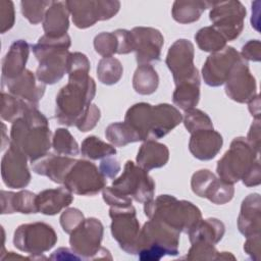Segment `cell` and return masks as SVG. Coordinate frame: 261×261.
<instances>
[{
	"mask_svg": "<svg viewBox=\"0 0 261 261\" xmlns=\"http://www.w3.org/2000/svg\"><path fill=\"white\" fill-rule=\"evenodd\" d=\"M243 59L259 62L261 60V43L259 40H250L243 47L241 51Z\"/></svg>",
	"mask_w": 261,
	"mask_h": 261,
	"instance_id": "51",
	"label": "cell"
},
{
	"mask_svg": "<svg viewBox=\"0 0 261 261\" xmlns=\"http://www.w3.org/2000/svg\"><path fill=\"white\" fill-rule=\"evenodd\" d=\"M2 87H6L8 93L16 96L35 107L44 96L46 85L40 82L37 76L29 69L13 80L2 81Z\"/></svg>",
	"mask_w": 261,
	"mask_h": 261,
	"instance_id": "20",
	"label": "cell"
},
{
	"mask_svg": "<svg viewBox=\"0 0 261 261\" xmlns=\"http://www.w3.org/2000/svg\"><path fill=\"white\" fill-rule=\"evenodd\" d=\"M28 157L19 150L9 145L1 161V175L3 182L11 189L25 188L31 181L28 167Z\"/></svg>",
	"mask_w": 261,
	"mask_h": 261,
	"instance_id": "18",
	"label": "cell"
},
{
	"mask_svg": "<svg viewBox=\"0 0 261 261\" xmlns=\"http://www.w3.org/2000/svg\"><path fill=\"white\" fill-rule=\"evenodd\" d=\"M134 51L139 65L149 64L153 61H158L161 55V49L164 43V38L160 31L154 28L137 27L132 31Z\"/></svg>",
	"mask_w": 261,
	"mask_h": 261,
	"instance_id": "17",
	"label": "cell"
},
{
	"mask_svg": "<svg viewBox=\"0 0 261 261\" xmlns=\"http://www.w3.org/2000/svg\"><path fill=\"white\" fill-rule=\"evenodd\" d=\"M182 122L190 134L201 129L213 128V123L209 115L197 108L185 111L182 116Z\"/></svg>",
	"mask_w": 261,
	"mask_h": 261,
	"instance_id": "41",
	"label": "cell"
},
{
	"mask_svg": "<svg viewBox=\"0 0 261 261\" xmlns=\"http://www.w3.org/2000/svg\"><path fill=\"white\" fill-rule=\"evenodd\" d=\"M14 20L15 14L12 1H0V32L4 34L9 31L13 27Z\"/></svg>",
	"mask_w": 261,
	"mask_h": 261,
	"instance_id": "49",
	"label": "cell"
},
{
	"mask_svg": "<svg viewBox=\"0 0 261 261\" xmlns=\"http://www.w3.org/2000/svg\"><path fill=\"white\" fill-rule=\"evenodd\" d=\"M96 95V84L90 75L69 76L56 96L55 118L58 123L75 125Z\"/></svg>",
	"mask_w": 261,
	"mask_h": 261,
	"instance_id": "2",
	"label": "cell"
},
{
	"mask_svg": "<svg viewBox=\"0 0 261 261\" xmlns=\"http://www.w3.org/2000/svg\"><path fill=\"white\" fill-rule=\"evenodd\" d=\"M261 200L257 193L248 195L242 202L238 217V228L247 237L260 233L261 228Z\"/></svg>",
	"mask_w": 261,
	"mask_h": 261,
	"instance_id": "23",
	"label": "cell"
},
{
	"mask_svg": "<svg viewBox=\"0 0 261 261\" xmlns=\"http://www.w3.org/2000/svg\"><path fill=\"white\" fill-rule=\"evenodd\" d=\"M192 246L190 250L188 251V254L184 257L188 260H204V261H211V260H217L219 252L215 249L214 245L198 241L191 243Z\"/></svg>",
	"mask_w": 261,
	"mask_h": 261,
	"instance_id": "44",
	"label": "cell"
},
{
	"mask_svg": "<svg viewBox=\"0 0 261 261\" xmlns=\"http://www.w3.org/2000/svg\"><path fill=\"white\" fill-rule=\"evenodd\" d=\"M113 189L139 203H147L153 199L155 182L148 171L127 160L122 173L112 181Z\"/></svg>",
	"mask_w": 261,
	"mask_h": 261,
	"instance_id": "8",
	"label": "cell"
},
{
	"mask_svg": "<svg viewBox=\"0 0 261 261\" xmlns=\"http://www.w3.org/2000/svg\"><path fill=\"white\" fill-rule=\"evenodd\" d=\"M225 226L217 218L201 219L189 232L191 243L203 241L212 245L217 244L224 236Z\"/></svg>",
	"mask_w": 261,
	"mask_h": 261,
	"instance_id": "31",
	"label": "cell"
},
{
	"mask_svg": "<svg viewBox=\"0 0 261 261\" xmlns=\"http://www.w3.org/2000/svg\"><path fill=\"white\" fill-rule=\"evenodd\" d=\"M224 84L226 95L238 103H248L257 95L256 80L242 57L231 67Z\"/></svg>",
	"mask_w": 261,
	"mask_h": 261,
	"instance_id": "15",
	"label": "cell"
},
{
	"mask_svg": "<svg viewBox=\"0 0 261 261\" xmlns=\"http://www.w3.org/2000/svg\"><path fill=\"white\" fill-rule=\"evenodd\" d=\"M245 252L253 260H260V233L247 237L244 244Z\"/></svg>",
	"mask_w": 261,
	"mask_h": 261,
	"instance_id": "54",
	"label": "cell"
},
{
	"mask_svg": "<svg viewBox=\"0 0 261 261\" xmlns=\"http://www.w3.org/2000/svg\"><path fill=\"white\" fill-rule=\"evenodd\" d=\"M222 136L214 128L201 129L191 134L189 150L195 158L206 161L213 159L222 148Z\"/></svg>",
	"mask_w": 261,
	"mask_h": 261,
	"instance_id": "21",
	"label": "cell"
},
{
	"mask_svg": "<svg viewBox=\"0 0 261 261\" xmlns=\"http://www.w3.org/2000/svg\"><path fill=\"white\" fill-rule=\"evenodd\" d=\"M68 16L69 10L66 2L52 1V4L47 9L43 20L45 35L51 38H60L66 35L69 27Z\"/></svg>",
	"mask_w": 261,
	"mask_h": 261,
	"instance_id": "27",
	"label": "cell"
},
{
	"mask_svg": "<svg viewBox=\"0 0 261 261\" xmlns=\"http://www.w3.org/2000/svg\"><path fill=\"white\" fill-rule=\"evenodd\" d=\"M152 106L145 102L137 103L130 106L125 113L124 122L137 133L140 141L150 140Z\"/></svg>",
	"mask_w": 261,
	"mask_h": 261,
	"instance_id": "30",
	"label": "cell"
},
{
	"mask_svg": "<svg viewBox=\"0 0 261 261\" xmlns=\"http://www.w3.org/2000/svg\"><path fill=\"white\" fill-rule=\"evenodd\" d=\"M229 259L234 260L236 257L229 252H219L217 260H229Z\"/></svg>",
	"mask_w": 261,
	"mask_h": 261,
	"instance_id": "59",
	"label": "cell"
},
{
	"mask_svg": "<svg viewBox=\"0 0 261 261\" xmlns=\"http://www.w3.org/2000/svg\"><path fill=\"white\" fill-rule=\"evenodd\" d=\"M249 110L255 119H260V98L257 94L251 101L248 102Z\"/></svg>",
	"mask_w": 261,
	"mask_h": 261,
	"instance_id": "58",
	"label": "cell"
},
{
	"mask_svg": "<svg viewBox=\"0 0 261 261\" xmlns=\"http://www.w3.org/2000/svg\"><path fill=\"white\" fill-rule=\"evenodd\" d=\"M145 215L179 232L188 233L201 219V210L192 202L177 200L171 195H160L144 204Z\"/></svg>",
	"mask_w": 261,
	"mask_h": 261,
	"instance_id": "3",
	"label": "cell"
},
{
	"mask_svg": "<svg viewBox=\"0 0 261 261\" xmlns=\"http://www.w3.org/2000/svg\"><path fill=\"white\" fill-rule=\"evenodd\" d=\"M109 216L112 219L110 229L113 239L125 253H138V241L141 231L136 209L133 205L125 207H110Z\"/></svg>",
	"mask_w": 261,
	"mask_h": 261,
	"instance_id": "9",
	"label": "cell"
},
{
	"mask_svg": "<svg viewBox=\"0 0 261 261\" xmlns=\"http://www.w3.org/2000/svg\"><path fill=\"white\" fill-rule=\"evenodd\" d=\"M81 153L84 157L98 160L115 155L116 149L113 145L108 144L95 136H90L82 142Z\"/></svg>",
	"mask_w": 261,
	"mask_h": 261,
	"instance_id": "38",
	"label": "cell"
},
{
	"mask_svg": "<svg viewBox=\"0 0 261 261\" xmlns=\"http://www.w3.org/2000/svg\"><path fill=\"white\" fill-rule=\"evenodd\" d=\"M63 185L72 194L95 196L106 187V177L94 163L76 160L67 172Z\"/></svg>",
	"mask_w": 261,
	"mask_h": 261,
	"instance_id": "10",
	"label": "cell"
},
{
	"mask_svg": "<svg viewBox=\"0 0 261 261\" xmlns=\"http://www.w3.org/2000/svg\"><path fill=\"white\" fill-rule=\"evenodd\" d=\"M73 201L72 193L65 187L48 189L37 195L38 212L45 215H55L68 207Z\"/></svg>",
	"mask_w": 261,
	"mask_h": 261,
	"instance_id": "26",
	"label": "cell"
},
{
	"mask_svg": "<svg viewBox=\"0 0 261 261\" xmlns=\"http://www.w3.org/2000/svg\"><path fill=\"white\" fill-rule=\"evenodd\" d=\"M75 161V159L67 156L47 154L32 163V167L37 174L47 176L53 182L63 184L67 172Z\"/></svg>",
	"mask_w": 261,
	"mask_h": 261,
	"instance_id": "24",
	"label": "cell"
},
{
	"mask_svg": "<svg viewBox=\"0 0 261 261\" xmlns=\"http://www.w3.org/2000/svg\"><path fill=\"white\" fill-rule=\"evenodd\" d=\"M99 170L106 178H115L120 171V164L115 158H110L109 156L101 161Z\"/></svg>",
	"mask_w": 261,
	"mask_h": 261,
	"instance_id": "53",
	"label": "cell"
},
{
	"mask_svg": "<svg viewBox=\"0 0 261 261\" xmlns=\"http://www.w3.org/2000/svg\"><path fill=\"white\" fill-rule=\"evenodd\" d=\"M104 227L102 222L90 217L84 221L70 233L69 244L71 250L79 255L82 260L112 259L110 252L101 247Z\"/></svg>",
	"mask_w": 261,
	"mask_h": 261,
	"instance_id": "6",
	"label": "cell"
},
{
	"mask_svg": "<svg viewBox=\"0 0 261 261\" xmlns=\"http://www.w3.org/2000/svg\"><path fill=\"white\" fill-rule=\"evenodd\" d=\"M212 4L213 2L209 1H175L172 5L171 15L179 23H192L197 21Z\"/></svg>",
	"mask_w": 261,
	"mask_h": 261,
	"instance_id": "33",
	"label": "cell"
},
{
	"mask_svg": "<svg viewBox=\"0 0 261 261\" xmlns=\"http://www.w3.org/2000/svg\"><path fill=\"white\" fill-rule=\"evenodd\" d=\"M192 191L201 198H206L216 205H222L233 198V185L216 177L208 169H200L192 175Z\"/></svg>",
	"mask_w": 261,
	"mask_h": 261,
	"instance_id": "14",
	"label": "cell"
},
{
	"mask_svg": "<svg viewBox=\"0 0 261 261\" xmlns=\"http://www.w3.org/2000/svg\"><path fill=\"white\" fill-rule=\"evenodd\" d=\"M258 155L245 138L233 139L229 149L217 162L216 171L219 178L231 185L242 180L259 162Z\"/></svg>",
	"mask_w": 261,
	"mask_h": 261,
	"instance_id": "5",
	"label": "cell"
},
{
	"mask_svg": "<svg viewBox=\"0 0 261 261\" xmlns=\"http://www.w3.org/2000/svg\"><path fill=\"white\" fill-rule=\"evenodd\" d=\"M69 54L68 50H55L36 57L39 61L36 70L37 79L45 85H53L59 82L67 73Z\"/></svg>",
	"mask_w": 261,
	"mask_h": 261,
	"instance_id": "19",
	"label": "cell"
},
{
	"mask_svg": "<svg viewBox=\"0 0 261 261\" xmlns=\"http://www.w3.org/2000/svg\"><path fill=\"white\" fill-rule=\"evenodd\" d=\"M52 147L59 155L75 156L80 149L77 142L66 128H57L52 138Z\"/></svg>",
	"mask_w": 261,
	"mask_h": 261,
	"instance_id": "40",
	"label": "cell"
},
{
	"mask_svg": "<svg viewBox=\"0 0 261 261\" xmlns=\"http://www.w3.org/2000/svg\"><path fill=\"white\" fill-rule=\"evenodd\" d=\"M70 45V37L67 34L60 38H51L44 35L39 39L38 43L33 46V52L35 56H38L49 51L68 50Z\"/></svg>",
	"mask_w": 261,
	"mask_h": 261,
	"instance_id": "42",
	"label": "cell"
},
{
	"mask_svg": "<svg viewBox=\"0 0 261 261\" xmlns=\"http://www.w3.org/2000/svg\"><path fill=\"white\" fill-rule=\"evenodd\" d=\"M249 144L259 153L260 151V119H255L252 123L247 139Z\"/></svg>",
	"mask_w": 261,
	"mask_h": 261,
	"instance_id": "55",
	"label": "cell"
},
{
	"mask_svg": "<svg viewBox=\"0 0 261 261\" xmlns=\"http://www.w3.org/2000/svg\"><path fill=\"white\" fill-rule=\"evenodd\" d=\"M182 120V115L174 106L161 103L152 106L151 114V134L150 140L163 138Z\"/></svg>",
	"mask_w": 261,
	"mask_h": 261,
	"instance_id": "22",
	"label": "cell"
},
{
	"mask_svg": "<svg viewBox=\"0 0 261 261\" xmlns=\"http://www.w3.org/2000/svg\"><path fill=\"white\" fill-rule=\"evenodd\" d=\"M169 159V150L166 145L154 140L145 141L137 154V164L149 171L164 166Z\"/></svg>",
	"mask_w": 261,
	"mask_h": 261,
	"instance_id": "28",
	"label": "cell"
},
{
	"mask_svg": "<svg viewBox=\"0 0 261 261\" xmlns=\"http://www.w3.org/2000/svg\"><path fill=\"white\" fill-rule=\"evenodd\" d=\"M38 108L28 103L27 101L13 96L9 93L2 92V108L1 117L8 122H14L18 118L22 117L29 110Z\"/></svg>",
	"mask_w": 261,
	"mask_h": 261,
	"instance_id": "35",
	"label": "cell"
},
{
	"mask_svg": "<svg viewBox=\"0 0 261 261\" xmlns=\"http://www.w3.org/2000/svg\"><path fill=\"white\" fill-rule=\"evenodd\" d=\"M52 1H21V13L33 24H38L44 20L47 9Z\"/></svg>",
	"mask_w": 261,
	"mask_h": 261,
	"instance_id": "43",
	"label": "cell"
},
{
	"mask_svg": "<svg viewBox=\"0 0 261 261\" xmlns=\"http://www.w3.org/2000/svg\"><path fill=\"white\" fill-rule=\"evenodd\" d=\"M105 137L115 147H124L140 141L137 133L124 121L109 124L105 129Z\"/></svg>",
	"mask_w": 261,
	"mask_h": 261,
	"instance_id": "37",
	"label": "cell"
},
{
	"mask_svg": "<svg viewBox=\"0 0 261 261\" xmlns=\"http://www.w3.org/2000/svg\"><path fill=\"white\" fill-rule=\"evenodd\" d=\"M57 243L53 227L45 222L24 223L19 225L13 234V245L21 252L32 255V259L51 250Z\"/></svg>",
	"mask_w": 261,
	"mask_h": 261,
	"instance_id": "7",
	"label": "cell"
},
{
	"mask_svg": "<svg viewBox=\"0 0 261 261\" xmlns=\"http://www.w3.org/2000/svg\"><path fill=\"white\" fill-rule=\"evenodd\" d=\"M73 24L79 29H87L99 20L112 18L120 8L119 1L81 0L65 1Z\"/></svg>",
	"mask_w": 261,
	"mask_h": 261,
	"instance_id": "12",
	"label": "cell"
},
{
	"mask_svg": "<svg viewBox=\"0 0 261 261\" xmlns=\"http://www.w3.org/2000/svg\"><path fill=\"white\" fill-rule=\"evenodd\" d=\"M90 61L88 57L81 52L70 53L67 61V74L69 76L89 75Z\"/></svg>",
	"mask_w": 261,
	"mask_h": 261,
	"instance_id": "46",
	"label": "cell"
},
{
	"mask_svg": "<svg viewBox=\"0 0 261 261\" xmlns=\"http://www.w3.org/2000/svg\"><path fill=\"white\" fill-rule=\"evenodd\" d=\"M243 184L247 187H255L260 185L261 175H260V161L256 163L253 169L242 179Z\"/></svg>",
	"mask_w": 261,
	"mask_h": 261,
	"instance_id": "56",
	"label": "cell"
},
{
	"mask_svg": "<svg viewBox=\"0 0 261 261\" xmlns=\"http://www.w3.org/2000/svg\"><path fill=\"white\" fill-rule=\"evenodd\" d=\"M200 99V77L175 85L172 95L173 103L187 111L197 106Z\"/></svg>",
	"mask_w": 261,
	"mask_h": 261,
	"instance_id": "32",
	"label": "cell"
},
{
	"mask_svg": "<svg viewBox=\"0 0 261 261\" xmlns=\"http://www.w3.org/2000/svg\"><path fill=\"white\" fill-rule=\"evenodd\" d=\"M240 58V53L230 46H225L223 49L211 53L202 67V76L205 84L210 87L223 85L231 67Z\"/></svg>",
	"mask_w": 261,
	"mask_h": 261,
	"instance_id": "16",
	"label": "cell"
},
{
	"mask_svg": "<svg viewBox=\"0 0 261 261\" xmlns=\"http://www.w3.org/2000/svg\"><path fill=\"white\" fill-rule=\"evenodd\" d=\"M30 45L24 40L14 41L2 60V81L13 80L25 70Z\"/></svg>",
	"mask_w": 261,
	"mask_h": 261,
	"instance_id": "25",
	"label": "cell"
},
{
	"mask_svg": "<svg viewBox=\"0 0 261 261\" xmlns=\"http://www.w3.org/2000/svg\"><path fill=\"white\" fill-rule=\"evenodd\" d=\"M85 217L82 211L76 208H67L60 216V224L66 233H71L83 221Z\"/></svg>",
	"mask_w": 261,
	"mask_h": 261,
	"instance_id": "47",
	"label": "cell"
},
{
	"mask_svg": "<svg viewBox=\"0 0 261 261\" xmlns=\"http://www.w3.org/2000/svg\"><path fill=\"white\" fill-rule=\"evenodd\" d=\"M95 51L103 57H111L118 50V42L114 32H102L94 39Z\"/></svg>",
	"mask_w": 261,
	"mask_h": 261,
	"instance_id": "45",
	"label": "cell"
},
{
	"mask_svg": "<svg viewBox=\"0 0 261 261\" xmlns=\"http://www.w3.org/2000/svg\"><path fill=\"white\" fill-rule=\"evenodd\" d=\"M180 232L158 220L149 219L141 228L138 255L142 261H158L166 255L178 254Z\"/></svg>",
	"mask_w": 261,
	"mask_h": 261,
	"instance_id": "4",
	"label": "cell"
},
{
	"mask_svg": "<svg viewBox=\"0 0 261 261\" xmlns=\"http://www.w3.org/2000/svg\"><path fill=\"white\" fill-rule=\"evenodd\" d=\"M118 42L117 54H128L134 51V42L130 31L118 29L114 31Z\"/></svg>",
	"mask_w": 261,
	"mask_h": 261,
	"instance_id": "52",
	"label": "cell"
},
{
	"mask_svg": "<svg viewBox=\"0 0 261 261\" xmlns=\"http://www.w3.org/2000/svg\"><path fill=\"white\" fill-rule=\"evenodd\" d=\"M103 200L110 207H125L133 204V199L117 192L112 187H105L102 190Z\"/></svg>",
	"mask_w": 261,
	"mask_h": 261,
	"instance_id": "50",
	"label": "cell"
},
{
	"mask_svg": "<svg viewBox=\"0 0 261 261\" xmlns=\"http://www.w3.org/2000/svg\"><path fill=\"white\" fill-rule=\"evenodd\" d=\"M123 67L121 62L111 57H103L97 65V76L98 80L104 85H114L119 82L122 76Z\"/></svg>",
	"mask_w": 261,
	"mask_h": 261,
	"instance_id": "39",
	"label": "cell"
},
{
	"mask_svg": "<svg viewBox=\"0 0 261 261\" xmlns=\"http://www.w3.org/2000/svg\"><path fill=\"white\" fill-rule=\"evenodd\" d=\"M49 258L52 260H82L79 255H76L72 250H69L67 248L57 249Z\"/></svg>",
	"mask_w": 261,
	"mask_h": 261,
	"instance_id": "57",
	"label": "cell"
},
{
	"mask_svg": "<svg viewBox=\"0 0 261 261\" xmlns=\"http://www.w3.org/2000/svg\"><path fill=\"white\" fill-rule=\"evenodd\" d=\"M37 195L23 190L17 193L1 191V213L12 214V213H37Z\"/></svg>",
	"mask_w": 261,
	"mask_h": 261,
	"instance_id": "29",
	"label": "cell"
},
{
	"mask_svg": "<svg viewBox=\"0 0 261 261\" xmlns=\"http://www.w3.org/2000/svg\"><path fill=\"white\" fill-rule=\"evenodd\" d=\"M100 109L95 104H91L86 112L83 114V116L80 118V120L76 122L75 126L81 132H89L96 126L97 122L100 119Z\"/></svg>",
	"mask_w": 261,
	"mask_h": 261,
	"instance_id": "48",
	"label": "cell"
},
{
	"mask_svg": "<svg viewBox=\"0 0 261 261\" xmlns=\"http://www.w3.org/2000/svg\"><path fill=\"white\" fill-rule=\"evenodd\" d=\"M246 8L240 1L213 2L209 18L226 41L237 39L243 29L246 17Z\"/></svg>",
	"mask_w": 261,
	"mask_h": 261,
	"instance_id": "11",
	"label": "cell"
},
{
	"mask_svg": "<svg viewBox=\"0 0 261 261\" xmlns=\"http://www.w3.org/2000/svg\"><path fill=\"white\" fill-rule=\"evenodd\" d=\"M159 85V76L151 64H141L133 77V87L141 95L153 94Z\"/></svg>",
	"mask_w": 261,
	"mask_h": 261,
	"instance_id": "34",
	"label": "cell"
},
{
	"mask_svg": "<svg viewBox=\"0 0 261 261\" xmlns=\"http://www.w3.org/2000/svg\"><path fill=\"white\" fill-rule=\"evenodd\" d=\"M194 45L187 39H178L169 47L165 63L172 73L175 85L200 77L194 65Z\"/></svg>",
	"mask_w": 261,
	"mask_h": 261,
	"instance_id": "13",
	"label": "cell"
},
{
	"mask_svg": "<svg viewBox=\"0 0 261 261\" xmlns=\"http://www.w3.org/2000/svg\"><path fill=\"white\" fill-rule=\"evenodd\" d=\"M51 144L49 122L38 108L29 110L12 122L9 145L23 153L32 163L47 155Z\"/></svg>",
	"mask_w": 261,
	"mask_h": 261,
	"instance_id": "1",
	"label": "cell"
},
{
	"mask_svg": "<svg viewBox=\"0 0 261 261\" xmlns=\"http://www.w3.org/2000/svg\"><path fill=\"white\" fill-rule=\"evenodd\" d=\"M198 47L205 52H217L226 46L225 38L212 25L200 29L195 35Z\"/></svg>",
	"mask_w": 261,
	"mask_h": 261,
	"instance_id": "36",
	"label": "cell"
}]
</instances>
